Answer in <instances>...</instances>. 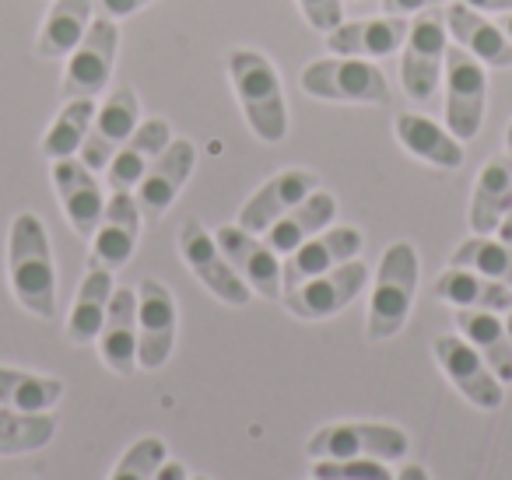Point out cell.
<instances>
[{"label": "cell", "instance_id": "cell-1", "mask_svg": "<svg viewBox=\"0 0 512 480\" xmlns=\"http://www.w3.org/2000/svg\"><path fill=\"white\" fill-rule=\"evenodd\" d=\"M8 277L18 305L39 319H57V267L50 235L32 211H22L8 232Z\"/></svg>", "mask_w": 512, "mask_h": 480}, {"label": "cell", "instance_id": "cell-2", "mask_svg": "<svg viewBox=\"0 0 512 480\" xmlns=\"http://www.w3.org/2000/svg\"><path fill=\"white\" fill-rule=\"evenodd\" d=\"M228 74H232L242 116H246L256 141H264V144L285 141L288 102H285L281 78L271 60L256 50H235L232 57H228Z\"/></svg>", "mask_w": 512, "mask_h": 480}, {"label": "cell", "instance_id": "cell-3", "mask_svg": "<svg viewBox=\"0 0 512 480\" xmlns=\"http://www.w3.org/2000/svg\"><path fill=\"white\" fill-rule=\"evenodd\" d=\"M418 291V249L411 242H393L386 246L383 260L376 267V284L369 298V319H365V337L390 340L407 326Z\"/></svg>", "mask_w": 512, "mask_h": 480}, {"label": "cell", "instance_id": "cell-4", "mask_svg": "<svg viewBox=\"0 0 512 480\" xmlns=\"http://www.w3.org/2000/svg\"><path fill=\"white\" fill-rule=\"evenodd\" d=\"M299 85L313 99L327 102H355V106H386L390 102V81L372 60L358 57H330L302 67Z\"/></svg>", "mask_w": 512, "mask_h": 480}, {"label": "cell", "instance_id": "cell-5", "mask_svg": "<svg viewBox=\"0 0 512 480\" xmlns=\"http://www.w3.org/2000/svg\"><path fill=\"white\" fill-rule=\"evenodd\" d=\"M411 449V438L397 424H376V421H344L327 424L313 431L306 442L309 459H383L397 463Z\"/></svg>", "mask_w": 512, "mask_h": 480}, {"label": "cell", "instance_id": "cell-6", "mask_svg": "<svg viewBox=\"0 0 512 480\" xmlns=\"http://www.w3.org/2000/svg\"><path fill=\"white\" fill-rule=\"evenodd\" d=\"M446 50V15H439L435 8L418 11V18L411 22V32L404 39V57H400V85H404L407 99H432L442 81Z\"/></svg>", "mask_w": 512, "mask_h": 480}, {"label": "cell", "instance_id": "cell-7", "mask_svg": "<svg viewBox=\"0 0 512 480\" xmlns=\"http://www.w3.org/2000/svg\"><path fill=\"white\" fill-rule=\"evenodd\" d=\"M116 50H120V25L106 15L95 18L85 39L67 57L60 95L64 99H95L99 92H106L116 67Z\"/></svg>", "mask_w": 512, "mask_h": 480}, {"label": "cell", "instance_id": "cell-8", "mask_svg": "<svg viewBox=\"0 0 512 480\" xmlns=\"http://www.w3.org/2000/svg\"><path fill=\"white\" fill-rule=\"evenodd\" d=\"M442 81H446V130L456 141H470L481 130L484 102H488L484 64L470 57L463 46H453V50H446Z\"/></svg>", "mask_w": 512, "mask_h": 480}, {"label": "cell", "instance_id": "cell-9", "mask_svg": "<svg viewBox=\"0 0 512 480\" xmlns=\"http://www.w3.org/2000/svg\"><path fill=\"white\" fill-rule=\"evenodd\" d=\"M179 330V309L172 291L158 277L137 284V368L155 372L172 358Z\"/></svg>", "mask_w": 512, "mask_h": 480}, {"label": "cell", "instance_id": "cell-10", "mask_svg": "<svg viewBox=\"0 0 512 480\" xmlns=\"http://www.w3.org/2000/svg\"><path fill=\"white\" fill-rule=\"evenodd\" d=\"M179 253H183L190 274L197 277V281L204 284L218 302L235 305V309H239V305H249L253 291H249L246 281L235 274V267L228 263V256L221 253L218 239L207 235L197 218H186L183 225H179Z\"/></svg>", "mask_w": 512, "mask_h": 480}, {"label": "cell", "instance_id": "cell-11", "mask_svg": "<svg viewBox=\"0 0 512 480\" xmlns=\"http://www.w3.org/2000/svg\"><path fill=\"white\" fill-rule=\"evenodd\" d=\"M365 281H369V267L358 260H348L341 267L327 270V274L309 277L299 288H288L281 298H285V309L292 316L306 319V323H320V319H330L348 309L362 295Z\"/></svg>", "mask_w": 512, "mask_h": 480}, {"label": "cell", "instance_id": "cell-12", "mask_svg": "<svg viewBox=\"0 0 512 480\" xmlns=\"http://www.w3.org/2000/svg\"><path fill=\"white\" fill-rule=\"evenodd\" d=\"M432 354L439 361L442 375L467 396L474 407L481 410H498L505 400V382L488 368V361L474 351L470 340H463L460 333H442L432 340Z\"/></svg>", "mask_w": 512, "mask_h": 480}, {"label": "cell", "instance_id": "cell-13", "mask_svg": "<svg viewBox=\"0 0 512 480\" xmlns=\"http://www.w3.org/2000/svg\"><path fill=\"white\" fill-rule=\"evenodd\" d=\"M137 123H141L137 92L130 85H116L113 92L106 95V102L95 109L85 148H81V162L92 172H106V165L113 162V155L123 148V141L137 130Z\"/></svg>", "mask_w": 512, "mask_h": 480}, {"label": "cell", "instance_id": "cell-14", "mask_svg": "<svg viewBox=\"0 0 512 480\" xmlns=\"http://www.w3.org/2000/svg\"><path fill=\"white\" fill-rule=\"evenodd\" d=\"M221 253L228 256V263L235 267V274L246 281L249 291H256L260 298L278 302L285 295V281H281V256L267 246V239L246 232L239 225H221L214 232Z\"/></svg>", "mask_w": 512, "mask_h": 480}, {"label": "cell", "instance_id": "cell-15", "mask_svg": "<svg viewBox=\"0 0 512 480\" xmlns=\"http://www.w3.org/2000/svg\"><path fill=\"white\" fill-rule=\"evenodd\" d=\"M193 162H197L193 144L172 137L169 148L151 162V169L144 172L141 183L134 186V200H137V211H141V221L155 225V221L165 218V211L176 204L179 190H183L186 179H190Z\"/></svg>", "mask_w": 512, "mask_h": 480}, {"label": "cell", "instance_id": "cell-16", "mask_svg": "<svg viewBox=\"0 0 512 480\" xmlns=\"http://www.w3.org/2000/svg\"><path fill=\"white\" fill-rule=\"evenodd\" d=\"M316 190H320V176H316V172H309V169L278 172V176L267 179V183L242 204L235 225L246 228V232H253V235H264L274 221L285 218L295 204H302V200Z\"/></svg>", "mask_w": 512, "mask_h": 480}, {"label": "cell", "instance_id": "cell-17", "mask_svg": "<svg viewBox=\"0 0 512 480\" xmlns=\"http://www.w3.org/2000/svg\"><path fill=\"white\" fill-rule=\"evenodd\" d=\"M365 239L358 228L351 225H337V228H323L320 235H313L309 242H302L295 253H288L285 267H281V281H285V291L288 288H299L302 281L309 277H320L327 270L341 267V263L355 260L362 253Z\"/></svg>", "mask_w": 512, "mask_h": 480}, {"label": "cell", "instance_id": "cell-18", "mask_svg": "<svg viewBox=\"0 0 512 480\" xmlns=\"http://www.w3.org/2000/svg\"><path fill=\"white\" fill-rule=\"evenodd\" d=\"M137 235H141V211H137L134 193H113L106 200V211H102V221L92 235V260H88V267L113 270V274L120 267H127V260L137 249Z\"/></svg>", "mask_w": 512, "mask_h": 480}, {"label": "cell", "instance_id": "cell-19", "mask_svg": "<svg viewBox=\"0 0 512 480\" xmlns=\"http://www.w3.org/2000/svg\"><path fill=\"white\" fill-rule=\"evenodd\" d=\"M53 190L71 228L88 242L106 211V197H102V186L95 183V172L78 158H60L53 162Z\"/></svg>", "mask_w": 512, "mask_h": 480}, {"label": "cell", "instance_id": "cell-20", "mask_svg": "<svg viewBox=\"0 0 512 480\" xmlns=\"http://www.w3.org/2000/svg\"><path fill=\"white\" fill-rule=\"evenodd\" d=\"M411 32V22L404 15H383L369 22H341L334 32H327V46L337 57L379 60L404 50V39Z\"/></svg>", "mask_w": 512, "mask_h": 480}, {"label": "cell", "instance_id": "cell-21", "mask_svg": "<svg viewBox=\"0 0 512 480\" xmlns=\"http://www.w3.org/2000/svg\"><path fill=\"white\" fill-rule=\"evenodd\" d=\"M169 141H172V127L165 120H158V116L155 120L137 123V130L123 141V148L113 155V162L106 165L109 190L113 193H120V190L134 193V186L141 183V176L151 169V162L169 148Z\"/></svg>", "mask_w": 512, "mask_h": 480}, {"label": "cell", "instance_id": "cell-22", "mask_svg": "<svg viewBox=\"0 0 512 480\" xmlns=\"http://www.w3.org/2000/svg\"><path fill=\"white\" fill-rule=\"evenodd\" d=\"M99 354L109 372L116 375L137 372V291L130 288L113 291L106 323L99 330Z\"/></svg>", "mask_w": 512, "mask_h": 480}, {"label": "cell", "instance_id": "cell-23", "mask_svg": "<svg viewBox=\"0 0 512 480\" xmlns=\"http://www.w3.org/2000/svg\"><path fill=\"white\" fill-rule=\"evenodd\" d=\"M446 32H453V39L477 57L484 67H498L509 71L512 67V39L505 36L502 25L488 22L481 11H474L470 4H453L446 11Z\"/></svg>", "mask_w": 512, "mask_h": 480}, {"label": "cell", "instance_id": "cell-24", "mask_svg": "<svg viewBox=\"0 0 512 480\" xmlns=\"http://www.w3.org/2000/svg\"><path fill=\"white\" fill-rule=\"evenodd\" d=\"M432 295L446 305L456 309H484V312H512V288L509 284H498L491 277L477 274L470 267H453L449 263L446 274H439Z\"/></svg>", "mask_w": 512, "mask_h": 480}, {"label": "cell", "instance_id": "cell-25", "mask_svg": "<svg viewBox=\"0 0 512 480\" xmlns=\"http://www.w3.org/2000/svg\"><path fill=\"white\" fill-rule=\"evenodd\" d=\"M393 134L397 141L411 151L418 162H428L435 169H460L463 165V144L449 134L446 127H439L435 120L421 113H400L393 120Z\"/></svg>", "mask_w": 512, "mask_h": 480}, {"label": "cell", "instance_id": "cell-26", "mask_svg": "<svg viewBox=\"0 0 512 480\" xmlns=\"http://www.w3.org/2000/svg\"><path fill=\"white\" fill-rule=\"evenodd\" d=\"M334 218H337V200L330 197V193L316 190V193H309L302 204H295L285 218H278L267 228L264 232L267 246L278 256H288V253H295L302 242H309L313 235H320L323 228H330Z\"/></svg>", "mask_w": 512, "mask_h": 480}, {"label": "cell", "instance_id": "cell-27", "mask_svg": "<svg viewBox=\"0 0 512 480\" xmlns=\"http://www.w3.org/2000/svg\"><path fill=\"white\" fill-rule=\"evenodd\" d=\"M456 330L463 340L474 344V351L488 361V368L509 386L512 382V337L509 326L498 319V312L484 309H456Z\"/></svg>", "mask_w": 512, "mask_h": 480}, {"label": "cell", "instance_id": "cell-28", "mask_svg": "<svg viewBox=\"0 0 512 480\" xmlns=\"http://www.w3.org/2000/svg\"><path fill=\"white\" fill-rule=\"evenodd\" d=\"M113 291H116L113 270L88 267L85 281H81L78 295H74L67 326H64L71 344L85 347V344H92V340H99V330H102V323H106L109 298H113Z\"/></svg>", "mask_w": 512, "mask_h": 480}, {"label": "cell", "instance_id": "cell-29", "mask_svg": "<svg viewBox=\"0 0 512 480\" xmlns=\"http://www.w3.org/2000/svg\"><path fill=\"white\" fill-rule=\"evenodd\" d=\"M95 0H53L50 15H46L43 29L36 39V53L43 60L71 57L74 46L85 39L88 25H92Z\"/></svg>", "mask_w": 512, "mask_h": 480}, {"label": "cell", "instance_id": "cell-30", "mask_svg": "<svg viewBox=\"0 0 512 480\" xmlns=\"http://www.w3.org/2000/svg\"><path fill=\"white\" fill-rule=\"evenodd\" d=\"M512 207V165L509 158H491L481 169L470 197V232L491 235Z\"/></svg>", "mask_w": 512, "mask_h": 480}, {"label": "cell", "instance_id": "cell-31", "mask_svg": "<svg viewBox=\"0 0 512 480\" xmlns=\"http://www.w3.org/2000/svg\"><path fill=\"white\" fill-rule=\"evenodd\" d=\"M60 396H64V382L60 379L0 365V403L4 407L25 410V414H43V410L57 407Z\"/></svg>", "mask_w": 512, "mask_h": 480}, {"label": "cell", "instance_id": "cell-32", "mask_svg": "<svg viewBox=\"0 0 512 480\" xmlns=\"http://www.w3.org/2000/svg\"><path fill=\"white\" fill-rule=\"evenodd\" d=\"M95 109H99L95 99H67V106L57 113V120L50 123V130L43 134V144H39L50 162L81 155L88 127H92V120H95Z\"/></svg>", "mask_w": 512, "mask_h": 480}, {"label": "cell", "instance_id": "cell-33", "mask_svg": "<svg viewBox=\"0 0 512 480\" xmlns=\"http://www.w3.org/2000/svg\"><path fill=\"white\" fill-rule=\"evenodd\" d=\"M53 435H57V417L50 410L25 414V410H11L0 403V456L36 452L43 445H50Z\"/></svg>", "mask_w": 512, "mask_h": 480}, {"label": "cell", "instance_id": "cell-34", "mask_svg": "<svg viewBox=\"0 0 512 480\" xmlns=\"http://www.w3.org/2000/svg\"><path fill=\"white\" fill-rule=\"evenodd\" d=\"M449 263H453V267H470V270H477V274L512 288V246H505L502 239L474 235V239L456 246V253Z\"/></svg>", "mask_w": 512, "mask_h": 480}, {"label": "cell", "instance_id": "cell-35", "mask_svg": "<svg viewBox=\"0 0 512 480\" xmlns=\"http://www.w3.org/2000/svg\"><path fill=\"white\" fill-rule=\"evenodd\" d=\"M165 459H169V449H165L162 438L144 435L123 452L120 463L109 473V480H155V473L165 466Z\"/></svg>", "mask_w": 512, "mask_h": 480}, {"label": "cell", "instance_id": "cell-36", "mask_svg": "<svg viewBox=\"0 0 512 480\" xmlns=\"http://www.w3.org/2000/svg\"><path fill=\"white\" fill-rule=\"evenodd\" d=\"M316 480H397L383 459H316Z\"/></svg>", "mask_w": 512, "mask_h": 480}, {"label": "cell", "instance_id": "cell-37", "mask_svg": "<svg viewBox=\"0 0 512 480\" xmlns=\"http://www.w3.org/2000/svg\"><path fill=\"white\" fill-rule=\"evenodd\" d=\"M302 18L313 25L316 32H334L344 22L341 0H299Z\"/></svg>", "mask_w": 512, "mask_h": 480}, {"label": "cell", "instance_id": "cell-38", "mask_svg": "<svg viewBox=\"0 0 512 480\" xmlns=\"http://www.w3.org/2000/svg\"><path fill=\"white\" fill-rule=\"evenodd\" d=\"M95 4H99V11L106 18H127V15H134V11L155 4V0H95Z\"/></svg>", "mask_w": 512, "mask_h": 480}, {"label": "cell", "instance_id": "cell-39", "mask_svg": "<svg viewBox=\"0 0 512 480\" xmlns=\"http://www.w3.org/2000/svg\"><path fill=\"white\" fill-rule=\"evenodd\" d=\"M442 4V0H383V11L386 15H418V11H428Z\"/></svg>", "mask_w": 512, "mask_h": 480}, {"label": "cell", "instance_id": "cell-40", "mask_svg": "<svg viewBox=\"0 0 512 480\" xmlns=\"http://www.w3.org/2000/svg\"><path fill=\"white\" fill-rule=\"evenodd\" d=\"M463 4H470L481 15H509L512 11V0H463Z\"/></svg>", "mask_w": 512, "mask_h": 480}, {"label": "cell", "instance_id": "cell-41", "mask_svg": "<svg viewBox=\"0 0 512 480\" xmlns=\"http://www.w3.org/2000/svg\"><path fill=\"white\" fill-rule=\"evenodd\" d=\"M155 480H190V477H186L183 463H176V459H165V466L155 473Z\"/></svg>", "mask_w": 512, "mask_h": 480}, {"label": "cell", "instance_id": "cell-42", "mask_svg": "<svg viewBox=\"0 0 512 480\" xmlns=\"http://www.w3.org/2000/svg\"><path fill=\"white\" fill-rule=\"evenodd\" d=\"M397 480H432V477H428V470L421 463H407L404 470L397 473Z\"/></svg>", "mask_w": 512, "mask_h": 480}, {"label": "cell", "instance_id": "cell-43", "mask_svg": "<svg viewBox=\"0 0 512 480\" xmlns=\"http://www.w3.org/2000/svg\"><path fill=\"white\" fill-rule=\"evenodd\" d=\"M495 235H498V239H502V242H505V246H512V207H509V211H505V218H502V221H498Z\"/></svg>", "mask_w": 512, "mask_h": 480}, {"label": "cell", "instance_id": "cell-44", "mask_svg": "<svg viewBox=\"0 0 512 480\" xmlns=\"http://www.w3.org/2000/svg\"><path fill=\"white\" fill-rule=\"evenodd\" d=\"M502 29H505V36H509V39H512V11H509V15H505V22H502Z\"/></svg>", "mask_w": 512, "mask_h": 480}, {"label": "cell", "instance_id": "cell-45", "mask_svg": "<svg viewBox=\"0 0 512 480\" xmlns=\"http://www.w3.org/2000/svg\"><path fill=\"white\" fill-rule=\"evenodd\" d=\"M505 144H509V151H512V123H509V130H505Z\"/></svg>", "mask_w": 512, "mask_h": 480}, {"label": "cell", "instance_id": "cell-46", "mask_svg": "<svg viewBox=\"0 0 512 480\" xmlns=\"http://www.w3.org/2000/svg\"><path fill=\"white\" fill-rule=\"evenodd\" d=\"M505 326H509V337H512V312H509V319H505Z\"/></svg>", "mask_w": 512, "mask_h": 480}, {"label": "cell", "instance_id": "cell-47", "mask_svg": "<svg viewBox=\"0 0 512 480\" xmlns=\"http://www.w3.org/2000/svg\"><path fill=\"white\" fill-rule=\"evenodd\" d=\"M193 480H207V477H193Z\"/></svg>", "mask_w": 512, "mask_h": 480}, {"label": "cell", "instance_id": "cell-48", "mask_svg": "<svg viewBox=\"0 0 512 480\" xmlns=\"http://www.w3.org/2000/svg\"><path fill=\"white\" fill-rule=\"evenodd\" d=\"M313 480H316V477H313Z\"/></svg>", "mask_w": 512, "mask_h": 480}]
</instances>
